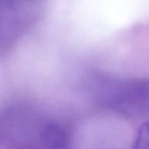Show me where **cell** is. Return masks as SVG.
Here are the masks:
<instances>
[{
	"label": "cell",
	"mask_w": 149,
	"mask_h": 149,
	"mask_svg": "<svg viewBox=\"0 0 149 149\" xmlns=\"http://www.w3.org/2000/svg\"><path fill=\"white\" fill-rule=\"evenodd\" d=\"M45 141L49 149H62L65 145V134L58 127H48L45 132Z\"/></svg>",
	"instance_id": "cell-1"
},
{
	"label": "cell",
	"mask_w": 149,
	"mask_h": 149,
	"mask_svg": "<svg viewBox=\"0 0 149 149\" xmlns=\"http://www.w3.org/2000/svg\"><path fill=\"white\" fill-rule=\"evenodd\" d=\"M1 1H13V0H0Z\"/></svg>",
	"instance_id": "cell-2"
},
{
	"label": "cell",
	"mask_w": 149,
	"mask_h": 149,
	"mask_svg": "<svg viewBox=\"0 0 149 149\" xmlns=\"http://www.w3.org/2000/svg\"><path fill=\"white\" fill-rule=\"evenodd\" d=\"M31 1H37V0H31Z\"/></svg>",
	"instance_id": "cell-3"
}]
</instances>
